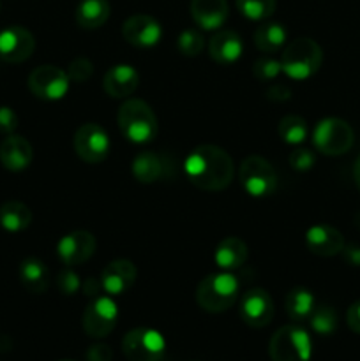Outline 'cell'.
Returning <instances> with one entry per match:
<instances>
[{
  "label": "cell",
  "instance_id": "1",
  "mask_svg": "<svg viewBox=\"0 0 360 361\" xmlns=\"http://www.w3.org/2000/svg\"><path fill=\"white\" fill-rule=\"evenodd\" d=\"M184 171L196 189L219 192L232 183L235 166L224 148L215 145H200L187 155Z\"/></svg>",
  "mask_w": 360,
  "mask_h": 361
},
{
  "label": "cell",
  "instance_id": "15",
  "mask_svg": "<svg viewBox=\"0 0 360 361\" xmlns=\"http://www.w3.org/2000/svg\"><path fill=\"white\" fill-rule=\"evenodd\" d=\"M122 35L136 48H152L161 41L162 28L155 18L148 14H134L124 21Z\"/></svg>",
  "mask_w": 360,
  "mask_h": 361
},
{
  "label": "cell",
  "instance_id": "4",
  "mask_svg": "<svg viewBox=\"0 0 360 361\" xmlns=\"http://www.w3.org/2000/svg\"><path fill=\"white\" fill-rule=\"evenodd\" d=\"M323 63V51L314 39H293L281 55L282 73L295 81L309 80L320 71Z\"/></svg>",
  "mask_w": 360,
  "mask_h": 361
},
{
  "label": "cell",
  "instance_id": "21",
  "mask_svg": "<svg viewBox=\"0 0 360 361\" xmlns=\"http://www.w3.org/2000/svg\"><path fill=\"white\" fill-rule=\"evenodd\" d=\"M226 0H191V16L203 30H217L228 20Z\"/></svg>",
  "mask_w": 360,
  "mask_h": 361
},
{
  "label": "cell",
  "instance_id": "2",
  "mask_svg": "<svg viewBox=\"0 0 360 361\" xmlns=\"http://www.w3.org/2000/svg\"><path fill=\"white\" fill-rule=\"evenodd\" d=\"M119 129L131 143H150L157 136L159 123L154 109L141 99H126L119 109Z\"/></svg>",
  "mask_w": 360,
  "mask_h": 361
},
{
  "label": "cell",
  "instance_id": "26",
  "mask_svg": "<svg viewBox=\"0 0 360 361\" xmlns=\"http://www.w3.org/2000/svg\"><path fill=\"white\" fill-rule=\"evenodd\" d=\"M286 314L295 323H302L307 321L316 309V300H314L313 293L306 288H295L286 295L284 300Z\"/></svg>",
  "mask_w": 360,
  "mask_h": 361
},
{
  "label": "cell",
  "instance_id": "20",
  "mask_svg": "<svg viewBox=\"0 0 360 361\" xmlns=\"http://www.w3.org/2000/svg\"><path fill=\"white\" fill-rule=\"evenodd\" d=\"M32 159H34V150L28 140L23 136H7L4 143L0 145V162L9 171H23L30 166Z\"/></svg>",
  "mask_w": 360,
  "mask_h": 361
},
{
  "label": "cell",
  "instance_id": "36",
  "mask_svg": "<svg viewBox=\"0 0 360 361\" xmlns=\"http://www.w3.org/2000/svg\"><path fill=\"white\" fill-rule=\"evenodd\" d=\"M314 162H316V157H314L309 148H299V150L292 152V155H289V164L296 171H309Z\"/></svg>",
  "mask_w": 360,
  "mask_h": 361
},
{
  "label": "cell",
  "instance_id": "17",
  "mask_svg": "<svg viewBox=\"0 0 360 361\" xmlns=\"http://www.w3.org/2000/svg\"><path fill=\"white\" fill-rule=\"evenodd\" d=\"M138 270L133 261L115 259L108 263V267L101 274L102 291L108 296H120L129 291L136 282Z\"/></svg>",
  "mask_w": 360,
  "mask_h": 361
},
{
  "label": "cell",
  "instance_id": "11",
  "mask_svg": "<svg viewBox=\"0 0 360 361\" xmlns=\"http://www.w3.org/2000/svg\"><path fill=\"white\" fill-rule=\"evenodd\" d=\"M74 152L87 164H99L109 154V137L99 123H83L74 134Z\"/></svg>",
  "mask_w": 360,
  "mask_h": 361
},
{
  "label": "cell",
  "instance_id": "32",
  "mask_svg": "<svg viewBox=\"0 0 360 361\" xmlns=\"http://www.w3.org/2000/svg\"><path fill=\"white\" fill-rule=\"evenodd\" d=\"M176 48L184 56H198L203 51L205 39L198 30H184L176 39Z\"/></svg>",
  "mask_w": 360,
  "mask_h": 361
},
{
  "label": "cell",
  "instance_id": "7",
  "mask_svg": "<svg viewBox=\"0 0 360 361\" xmlns=\"http://www.w3.org/2000/svg\"><path fill=\"white\" fill-rule=\"evenodd\" d=\"M353 140H355V134H353L352 126L334 116L318 122L313 134V143L316 150L330 157L346 154L353 147Z\"/></svg>",
  "mask_w": 360,
  "mask_h": 361
},
{
  "label": "cell",
  "instance_id": "27",
  "mask_svg": "<svg viewBox=\"0 0 360 361\" xmlns=\"http://www.w3.org/2000/svg\"><path fill=\"white\" fill-rule=\"evenodd\" d=\"M30 208L20 201H7L0 207V226L9 233H21L30 226Z\"/></svg>",
  "mask_w": 360,
  "mask_h": 361
},
{
  "label": "cell",
  "instance_id": "29",
  "mask_svg": "<svg viewBox=\"0 0 360 361\" xmlns=\"http://www.w3.org/2000/svg\"><path fill=\"white\" fill-rule=\"evenodd\" d=\"M277 133L281 140L288 145H300L307 140L309 127L307 122L299 115H286L279 120Z\"/></svg>",
  "mask_w": 360,
  "mask_h": 361
},
{
  "label": "cell",
  "instance_id": "24",
  "mask_svg": "<svg viewBox=\"0 0 360 361\" xmlns=\"http://www.w3.org/2000/svg\"><path fill=\"white\" fill-rule=\"evenodd\" d=\"M112 6L108 0H81L76 9V23L85 30H95L108 21Z\"/></svg>",
  "mask_w": 360,
  "mask_h": 361
},
{
  "label": "cell",
  "instance_id": "12",
  "mask_svg": "<svg viewBox=\"0 0 360 361\" xmlns=\"http://www.w3.org/2000/svg\"><path fill=\"white\" fill-rule=\"evenodd\" d=\"M240 319L251 328H265L274 319V300L265 289H249L240 300Z\"/></svg>",
  "mask_w": 360,
  "mask_h": 361
},
{
  "label": "cell",
  "instance_id": "6",
  "mask_svg": "<svg viewBox=\"0 0 360 361\" xmlns=\"http://www.w3.org/2000/svg\"><path fill=\"white\" fill-rule=\"evenodd\" d=\"M239 178L244 190L253 197L272 196L279 185V176L274 166L260 155H249L244 159L239 169Z\"/></svg>",
  "mask_w": 360,
  "mask_h": 361
},
{
  "label": "cell",
  "instance_id": "41",
  "mask_svg": "<svg viewBox=\"0 0 360 361\" xmlns=\"http://www.w3.org/2000/svg\"><path fill=\"white\" fill-rule=\"evenodd\" d=\"M341 254L349 267H360V245H356V243L344 245Z\"/></svg>",
  "mask_w": 360,
  "mask_h": 361
},
{
  "label": "cell",
  "instance_id": "28",
  "mask_svg": "<svg viewBox=\"0 0 360 361\" xmlns=\"http://www.w3.org/2000/svg\"><path fill=\"white\" fill-rule=\"evenodd\" d=\"M133 175L140 183H154L164 175V162L154 152H141L133 161Z\"/></svg>",
  "mask_w": 360,
  "mask_h": 361
},
{
  "label": "cell",
  "instance_id": "22",
  "mask_svg": "<svg viewBox=\"0 0 360 361\" xmlns=\"http://www.w3.org/2000/svg\"><path fill=\"white\" fill-rule=\"evenodd\" d=\"M249 250L244 240L239 236H228L217 245L214 252V261L222 271H233L246 263Z\"/></svg>",
  "mask_w": 360,
  "mask_h": 361
},
{
  "label": "cell",
  "instance_id": "8",
  "mask_svg": "<svg viewBox=\"0 0 360 361\" xmlns=\"http://www.w3.org/2000/svg\"><path fill=\"white\" fill-rule=\"evenodd\" d=\"M122 351L129 361H161L166 355V341L157 330L134 328L124 337Z\"/></svg>",
  "mask_w": 360,
  "mask_h": 361
},
{
  "label": "cell",
  "instance_id": "13",
  "mask_svg": "<svg viewBox=\"0 0 360 361\" xmlns=\"http://www.w3.org/2000/svg\"><path fill=\"white\" fill-rule=\"evenodd\" d=\"M35 39L30 30L23 27H7L0 32V60L7 63H21L32 56Z\"/></svg>",
  "mask_w": 360,
  "mask_h": 361
},
{
  "label": "cell",
  "instance_id": "10",
  "mask_svg": "<svg viewBox=\"0 0 360 361\" xmlns=\"http://www.w3.org/2000/svg\"><path fill=\"white\" fill-rule=\"evenodd\" d=\"M69 76L56 66L35 67L28 76V88L42 101H60L69 92Z\"/></svg>",
  "mask_w": 360,
  "mask_h": 361
},
{
  "label": "cell",
  "instance_id": "16",
  "mask_svg": "<svg viewBox=\"0 0 360 361\" xmlns=\"http://www.w3.org/2000/svg\"><path fill=\"white\" fill-rule=\"evenodd\" d=\"M140 87V73L129 63H116L106 71L102 88L113 99H129Z\"/></svg>",
  "mask_w": 360,
  "mask_h": 361
},
{
  "label": "cell",
  "instance_id": "9",
  "mask_svg": "<svg viewBox=\"0 0 360 361\" xmlns=\"http://www.w3.org/2000/svg\"><path fill=\"white\" fill-rule=\"evenodd\" d=\"M119 321V309L109 296H95L83 312L85 334L90 338H104L115 330Z\"/></svg>",
  "mask_w": 360,
  "mask_h": 361
},
{
  "label": "cell",
  "instance_id": "35",
  "mask_svg": "<svg viewBox=\"0 0 360 361\" xmlns=\"http://www.w3.org/2000/svg\"><path fill=\"white\" fill-rule=\"evenodd\" d=\"M56 288H59V291L62 293V295H74V293L80 291L81 288V281L80 277H78L76 271L73 270H64L62 274H59V277H56Z\"/></svg>",
  "mask_w": 360,
  "mask_h": 361
},
{
  "label": "cell",
  "instance_id": "18",
  "mask_svg": "<svg viewBox=\"0 0 360 361\" xmlns=\"http://www.w3.org/2000/svg\"><path fill=\"white\" fill-rule=\"evenodd\" d=\"M306 245L311 254L320 257L337 256L344 249V236L341 231L327 224H318L307 229Z\"/></svg>",
  "mask_w": 360,
  "mask_h": 361
},
{
  "label": "cell",
  "instance_id": "34",
  "mask_svg": "<svg viewBox=\"0 0 360 361\" xmlns=\"http://www.w3.org/2000/svg\"><path fill=\"white\" fill-rule=\"evenodd\" d=\"M92 74H94V66L87 56H78L67 67V76L74 83H85L90 80Z\"/></svg>",
  "mask_w": 360,
  "mask_h": 361
},
{
  "label": "cell",
  "instance_id": "30",
  "mask_svg": "<svg viewBox=\"0 0 360 361\" xmlns=\"http://www.w3.org/2000/svg\"><path fill=\"white\" fill-rule=\"evenodd\" d=\"M236 9L247 20L265 21L274 14L275 0H236Z\"/></svg>",
  "mask_w": 360,
  "mask_h": 361
},
{
  "label": "cell",
  "instance_id": "25",
  "mask_svg": "<svg viewBox=\"0 0 360 361\" xmlns=\"http://www.w3.org/2000/svg\"><path fill=\"white\" fill-rule=\"evenodd\" d=\"M286 39H288V32L281 23H275V21H263L254 32L256 48L260 51L268 53V55L282 49V46L286 44Z\"/></svg>",
  "mask_w": 360,
  "mask_h": 361
},
{
  "label": "cell",
  "instance_id": "31",
  "mask_svg": "<svg viewBox=\"0 0 360 361\" xmlns=\"http://www.w3.org/2000/svg\"><path fill=\"white\" fill-rule=\"evenodd\" d=\"M311 328L318 335H332L337 330V312L328 305H320L309 317Z\"/></svg>",
  "mask_w": 360,
  "mask_h": 361
},
{
  "label": "cell",
  "instance_id": "23",
  "mask_svg": "<svg viewBox=\"0 0 360 361\" xmlns=\"http://www.w3.org/2000/svg\"><path fill=\"white\" fill-rule=\"evenodd\" d=\"M20 279L32 295H42L49 288V270L37 257H27L20 264Z\"/></svg>",
  "mask_w": 360,
  "mask_h": 361
},
{
  "label": "cell",
  "instance_id": "38",
  "mask_svg": "<svg viewBox=\"0 0 360 361\" xmlns=\"http://www.w3.org/2000/svg\"><path fill=\"white\" fill-rule=\"evenodd\" d=\"M113 360V351L108 344H97L90 345L87 351V361H112Z\"/></svg>",
  "mask_w": 360,
  "mask_h": 361
},
{
  "label": "cell",
  "instance_id": "43",
  "mask_svg": "<svg viewBox=\"0 0 360 361\" xmlns=\"http://www.w3.org/2000/svg\"><path fill=\"white\" fill-rule=\"evenodd\" d=\"M353 176H355V183H356V187H359V190H360V155L356 157L355 168H353Z\"/></svg>",
  "mask_w": 360,
  "mask_h": 361
},
{
  "label": "cell",
  "instance_id": "33",
  "mask_svg": "<svg viewBox=\"0 0 360 361\" xmlns=\"http://www.w3.org/2000/svg\"><path fill=\"white\" fill-rule=\"evenodd\" d=\"M281 73V60H275L272 56H261L253 66V76L258 81H274Z\"/></svg>",
  "mask_w": 360,
  "mask_h": 361
},
{
  "label": "cell",
  "instance_id": "5",
  "mask_svg": "<svg viewBox=\"0 0 360 361\" xmlns=\"http://www.w3.org/2000/svg\"><path fill=\"white\" fill-rule=\"evenodd\" d=\"M268 353L272 361H311L313 342L304 328L288 324L272 335Z\"/></svg>",
  "mask_w": 360,
  "mask_h": 361
},
{
  "label": "cell",
  "instance_id": "19",
  "mask_svg": "<svg viewBox=\"0 0 360 361\" xmlns=\"http://www.w3.org/2000/svg\"><path fill=\"white\" fill-rule=\"evenodd\" d=\"M244 42L240 35L233 30H219L212 35L208 42V55L221 66L235 63L242 56Z\"/></svg>",
  "mask_w": 360,
  "mask_h": 361
},
{
  "label": "cell",
  "instance_id": "44",
  "mask_svg": "<svg viewBox=\"0 0 360 361\" xmlns=\"http://www.w3.org/2000/svg\"><path fill=\"white\" fill-rule=\"evenodd\" d=\"M60 361H73V360H60Z\"/></svg>",
  "mask_w": 360,
  "mask_h": 361
},
{
  "label": "cell",
  "instance_id": "3",
  "mask_svg": "<svg viewBox=\"0 0 360 361\" xmlns=\"http://www.w3.org/2000/svg\"><path fill=\"white\" fill-rule=\"evenodd\" d=\"M239 291L240 284L233 274L229 271L212 274L198 284L196 302L205 312L221 314L235 305L239 300Z\"/></svg>",
  "mask_w": 360,
  "mask_h": 361
},
{
  "label": "cell",
  "instance_id": "39",
  "mask_svg": "<svg viewBox=\"0 0 360 361\" xmlns=\"http://www.w3.org/2000/svg\"><path fill=\"white\" fill-rule=\"evenodd\" d=\"M265 97L268 101H274V102H284L292 97V90H289L288 85L284 83H274L267 88V95Z\"/></svg>",
  "mask_w": 360,
  "mask_h": 361
},
{
  "label": "cell",
  "instance_id": "37",
  "mask_svg": "<svg viewBox=\"0 0 360 361\" xmlns=\"http://www.w3.org/2000/svg\"><path fill=\"white\" fill-rule=\"evenodd\" d=\"M18 123H20V118L16 111L9 106H0V133L11 136L18 129Z\"/></svg>",
  "mask_w": 360,
  "mask_h": 361
},
{
  "label": "cell",
  "instance_id": "40",
  "mask_svg": "<svg viewBox=\"0 0 360 361\" xmlns=\"http://www.w3.org/2000/svg\"><path fill=\"white\" fill-rule=\"evenodd\" d=\"M346 323H348L349 330H352L353 334L360 335V300L353 303V305L348 309V314H346Z\"/></svg>",
  "mask_w": 360,
  "mask_h": 361
},
{
  "label": "cell",
  "instance_id": "42",
  "mask_svg": "<svg viewBox=\"0 0 360 361\" xmlns=\"http://www.w3.org/2000/svg\"><path fill=\"white\" fill-rule=\"evenodd\" d=\"M81 289L87 296H99V291H102V284H101V277H88L81 282Z\"/></svg>",
  "mask_w": 360,
  "mask_h": 361
},
{
  "label": "cell",
  "instance_id": "14",
  "mask_svg": "<svg viewBox=\"0 0 360 361\" xmlns=\"http://www.w3.org/2000/svg\"><path fill=\"white\" fill-rule=\"evenodd\" d=\"M97 249V240L88 231H73L56 245V254L66 267H76L92 257Z\"/></svg>",
  "mask_w": 360,
  "mask_h": 361
}]
</instances>
